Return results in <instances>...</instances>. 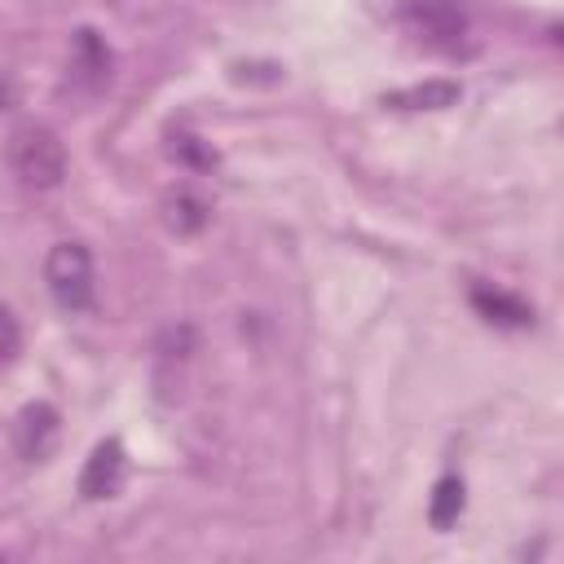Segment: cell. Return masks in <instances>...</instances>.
<instances>
[{"mask_svg": "<svg viewBox=\"0 0 564 564\" xmlns=\"http://www.w3.org/2000/svg\"><path fill=\"white\" fill-rule=\"evenodd\" d=\"M9 167L31 189H57L66 176V150H62L57 132H48L40 123H22L9 137Z\"/></svg>", "mask_w": 564, "mask_h": 564, "instance_id": "1", "label": "cell"}, {"mask_svg": "<svg viewBox=\"0 0 564 564\" xmlns=\"http://www.w3.org/2000/svg\"><path fill=\"white\" fill-rule=\"evenodd\" d=\"M44 282H48L53 300H57L66 313H88V308H93V295H97L88 247H84V242H57V247L44 256Z\"/></svg>", "mask_w": 564, "mask_h": 564, "instance_id": "2", "label": "cell"}, {"mask_svg": "<svg viewBox=\"0 0 564 564\" xmlns=\"http://www.w3.org/2000/svg\"><path fill=\"white\" fill-rule=\"evenodd\" d=\"M401 22L432 48H458L467 35V13L454 0H401Z\"/></svg>", "mask_w": 564, "mask_h": 564, "instance_id": "3", "label": "cell"}, {"mask_svg": "<svg viewBox=\"0 0 564 564\" xmlns=\"http://www.w3.org/2000/svg\"><path fill=\"white\" fill-rule=\"evenodd\" d=\"M123 480H128V454H123V445L110 436V441H101V445L88 454V463H84V471H79V494H84L88 502L115 498V494L123 489Z\"/></svg>", "mask_w": 564, "mask_h": 564, "instance_id": "4", "label": "cell"}, {"mask_svg": "<svg viewBox=\"0 0 564 564\" xmlns=\"http://www.w3.org/2000/svg\"><path fill=\"white\" fill-rule=\"evenodd\" d=\"M57 410L48 405V401H35V405H26L22 414H18V423H13V449H18V458H26V463H40L53 445H57Z\"/></svg>", "mask_w": 564, "mask_h": 564, "instance_id": "5", "label": "cell"}, {"mask_svg": "<svg viewBox=\"0 0 564 564\" xmlns=\"http://www.w3.org/2000/svg\"><path fill=\"white\" fill-rule=\"evenodd\" d=\"M471 308H476L485 322L507 326V330H524V326H533V304H524L520 295L498 291V286H476V291H471Z\"/></svg>", "mask_w": 564, "mask_h": 564, "instance_id": "6", "label": "cell"}, {"mask_svg": "<svg viewBox=\"0 0 564 564\" xmlns=\"http://www.w3.org/2000/svg\"><path fill=\"white\" fill-rule=\"evenodd\" d=\"M458 97H463V88L454 79H423V84L383 93V106H392V110H449V106H458Z\"/></svg>", "mask_w": 564, "mask_h": 564, "instance_id": "7", "label": "cell"}, {"mask_svg": "<svg viewBox=\"0 0 564 564\" xmlns=\"http://www.w3.org/2000/svg\"><path fill=\"white\" fill-rule=\"evenodd\" d=\"M463 480L458 476H441L436 485H432V502H427V520H432V529H449L458 516H463Z\"/></svg>", "mask_w": 564, "mask_h": 564, "instance_id": "8", "label": "cell"}, {"mask_svg": "<svg viewBox=\"0 0 564 564\" xmlns=\"http://www.w3.org/2000/svg\"><path fill=\"white\" fill-rule=\"evenodd\" d=\"M75 66L84 75H93V79H106L110 75V53L97 40V31H79V40H75Z\"/></svg>", "mask_w": 564, "mask_h": 564, "instance_id": "9", "label": "cell"}, {"mask_svg": "<svg viewBox=\"0 0 564 564\" xmlns=\"http://www.w3.org/2000/svg\"><path fill=\"white\" fill-rule=\"evenodd\" d=\"M203 220H207V207H203L194 194H176V198H172V225H176L181 234L203 229Z\"/></svg>", "mask_w": 564, "mask_h": 564, "instance_id": "10", "label": "cell"}, {"mask_svg": "<svg viewBox=\"0 0 564 564\" xmlns=\"http://www.w3.org/2000/svg\"><path fill=\"white\" fill-rule=\"evenodd\" d=\"M18 348H22V330H18L13 313L0 304V361H4V357H13Z\"/></svg>", "mask_w": 564, "mask_h": 564, "instance_id": "11", "label": "cell"}]
</instances>
